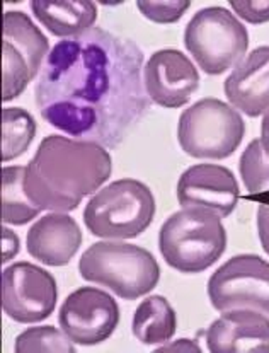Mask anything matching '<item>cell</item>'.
<instances>
[{
  "label": "cell",
  "mask_w": 269,
  "mask_h": 353,
  "mask_svg": "<svg viewBox=\"0 0 269 353\" xmlns=\"http://www.w3.org/2000/svg\"><path fill=\"white\" fill-rule=\"evenodd\" d=\"M230 7L237 16L250 24H264L269 23V0H256V2H235L232 0Z\"/></svg>",
  "instance_id": "cell-24"
},
{
  "label": "cell",
  "mask_w": 269,
  "mask_h": 353,
  "mask_svg": "<svg viewBox=\"0 0 269 353\" xmlns=\"http://www.w3.org/2000/svg\"><path fill=\"white\" fill-rule=\"evenodd\" d=\"M155 215V198L145 183L123 178L96 192L84 210L89 232L103 239H133Z\"/></svg>",
  "instance_id": "cell-5"
},
{
  "label": "cell",
  "mask_w": 269,
  "mask_h": 353,
  "mask_svg": "<svg viewBox=\"0 0 269 353\" xmlns=\"http://www.w3.org/2000/svg\"><path fill=\"white\" fill-rule=\"evenodd\" d=\"M140 12L147 19L153 21L159 24H172L177 23L186 10L191 7L189 0H167V2H150V0H138L136 2Z\"/></svg>",
  "instance_id": "cell-23"
},
{
  "label": "cell",
  "mask_w": 269,
  "mask_h": 353,
  "mask_svg": "<svg viewBox=\"0 0 269 353\" xmlns=\"http://www.w3.org/2000/svg\"><path fill=\"white\" fill-rule=\"evenodd\" d=\"M143 84L150 99L169 110L189 103L200 88V72L179 50L164 48L150 55L143 67Z\"/></svg>",
  "instance_id": "cell-13"
},
{
  "label": "cell",
  "mask_w": 269,
  "mask_h": 353,
  "mask_svg": "<svg viewBox=\"0 0 269 353\" xmlns=\"http://www.w3.org/2000/svg\"><path fill=\"white\" fill-rule=\"evenodd\" d=\"M208 297L217 311L254 309L269 318V263L257 254H237L208 280Z\"/></svg>",
  "instance_id": "cell-9"
},
{
  "label": "cell",
  "mask_w": 269,
  "mask_h": 353,
  "mask_svg": "<svg viewBox=\"0 0 269 353\" xmlns=\"http://www.w3.org/2000/svg\"><path fill=\"white\" fill-rule=\"evenodd\" d=\"M155 352L157 353H160V352H195V353H202V348L196 345V341L181 338V340L174 341V343H169V345H166V347H159Z\"/></svg>",
  "instance_id": "cell-27"
},
{
  "label": "cell",
  "mask_w": 269,
  "mask_h": 353,
  "mask_svg": "<svg viewBox=\"0 0 269 353\" xmlns=\"http://www.w3.org/2000/svg\"><path fill=\"white\" fill-rule=\"evenodd\" d=\"M239 171L242 183L254 200L269 194V139L252 140L240 156Z\"/></svg>",
  "instance_id": "cell-21"
},
{
  "label": "cell",
  "mask_w": 269,
  "mask_h": 353,
  "mask_svg": "<svg viewBox=\"0 0 269 353\" xmlns=\"http://www.w3.org/2000/svg\"><path fill=\"white\" fill-rule=\"evenodd\" d=\"M36 19L53 36L68 39L91 31L98 19V6L87 0H63V2H45L33 0L30 3Z\"/></svg>",
  "instance_id": "cell-17"
},
{
  "label": "cell",
  "mask_w": 269,
  "mask_h": 353,
  "mask_svg": "<svg viewBox=\"0 0 269 353\" xmlns=\"http://www.w3.org/2000/svg\"><path fill=\"white\" fill-rule=\"evenodd\" d=\"M19 253V237L7 229L6 225L2 227V263L10 261L16 254Z\"/></svg>",
  "instance_id": "cell-26"
},
{
  "label": "cell",
  "mask_w": 269,
  "mask_h": 353,
  "mask_svg": "<svg viewBox=\"0 0 269 353\" xmlns=\"http://www.w3.org/2000/svg\"><path fill=\"white\" fill-rule=\"evenodd\" d=\"M78 272L85 282L106 287L125 301L152 292L160 280V266L150 251L121 241H99L84 251Z\"/></svg>",
  "instance_id": "cell-3"
},
{
  "label": "cell",
  "mask_w": 269,
  "mask_h": 353,
  "mask_svg": "<svg viewBox=\"0 0 269 353\" xmlns=\"http://www.w3.org/2000/svg\"><path fill=\"white\" fill-rule=\"evenodd\" d=\"M184 45L204 74L220 75L242 62L249 32L225 7H204L186 26Z\"/></svg>",
  "instance_id": "cell-7"
},
{
  "label": "cell",
  "mask_w": 269,
  "mask_h": 353,
  "mask_svg": "<svg viewBox=\"0 0 269 353\" xmlns=\"http://www.w3.org/2000/svg\"><path fill=\"white\" fill-rule=\"evenodd\" d=\"M135 41L92 28L62 39L34 85L43 120L75 140L114 149L150 108Z\"/></svg>",
  "instance_id": "cell-1"
},
{
  "label": "cell",
  "mask_w": 269,
  "mask_h": 353,
  "mask_svg": "<svg viewBox=\"0 0 269 353\" xmlns=\"http://www.w3.org/2000/svg\"><path fill=\"white\" fill-rule=\"evenodd\" d=\"M58 323L74 343L92 347L114 333L120 324V305L107 292L80 287L63 301Z\"/></svg>",
  "instance_id": "cell-11"
},
{
  "label": "cell",
  "mask_w": 269,
  "mask_h": 353,
  "mask_svg": "<svg viewBox=\"0 0 269 353\" xmlns=\"http://www.w3.org/2000/svg\"><path fill=\"white\" fill-rule=\"evenodd\" d=\"M240 188L234 172L218 164H195L177 181V201L182 208L206 210L220 219L235 210Z\"/></svg>",
  "instance_id": "cell-12"
},
{
  "label": "cell",
  "mask_w": 269,
  "mask_h": 353,
  "mask_svg": "<svg viewBox=\"0 0 269 353\" xmlns=\"http://www.w3.org/2000/svg\"><path fill=\"white\" fill-rule=\"evenodd\" d=\"M259 201V208H257V232H259L261 244L263 250L269 254V196L257 198Z\"/></svg>",
  "instance_id": "cell-25"
},
{
  "label": "cell",
  "mask_w": 269,
  "mask_h": 353,
  "mask_svg": "<svg viewBox=\"0 0 269 353\" xmlns=\"http://www.w3.org/2000/svg\"><path fill=\"white\" fill-rule=\"evenodd\" d=\"M58 299L55 276L28 261L2 272V307L12 321L33 324L53 314Z\"/></svg>",
  "instance_id": "cell-10"
},
{
  "label": "cell",
  "mask_w": 269,
  "mask_h": 353,
  "mask_svg": "<svg viewBox=\"0 0 269 353\" xmlns=\"http://www.w3.org/2000/svg\"><path fill=\"white\" fill-rule=\"evenodd\" d=\"M204 336L211 353H268L269 318L254 309H230L210 324Z\"/></svg>",
  "instance_id": "cell-14"
},
{
  "label": "cell",
  "mask_w": 269,
  "mask_h": 353,
  "mask_svg": "<svg viewBox=\"0 0 269 353\" xmlns=\"http://www.w3.org/2000/svg\"><path fill=\"white\" fill-rule=\"evenodd\" d=\"M16 353H74V341L53 326L28 327L16 338Z\"/></svg>",
  "instance_id": "cell-22"
},
{
  "label": "cell",
  "mask_w": 269,
  "mask_h": 353,
  "mask_svg": "<svg viewBox=\"0 0 269 353\" xmlns=\"http://www.w3.org/2000/svg\"><path fill=\"white\" fill-rule=\"evenodd\" d=\"M26 168L10 165L2 169V222L10 225H24L38 217L41 208L28 196Z\"/></svg>",
  "instance_id": "cell-19"
},
{
  "label": "cell",
  "mask_w": 269,
  "mask_h": 353,
  "mask_svg": "<svg viewBox=\"0 0 269 353\" xmlns=\"http://www.w3.org/2000/svg\"><path fill=\"white\" fill-rule=\"evenodd\" d=\"M175 311L162 295H150L140 302L131 319V331L143 345L169 343L175 334Z\"/></svg>",
  "instance_id": "cell-18"
},
{
  "label": "cell",
  "mask_w": 269,
  "mask_h": 353,
  "mask_svg": "<svg viewBox=\"0 0 269 353\" xmlns=\"http://www.w3.org/2000/svg\"><path fill=\"white\" fill-rule=\"evenodd\" d=\"M268 196H269V194H268Z\"/></svg>",
  "instance_id": "cell-29"
},
{
  "label": "cell",
  "mask_w": 269,
  "mask_h": 353,
  "mask_svg": "<svg viewBox=\"0 0 269 353\" xmlns=\"http://www.w3.org/2000/svg\"><path fill=\"white\" fill-rule=\"evenodd\" d=\"M36 135L34 118L23 108L2 110V162L23 156Z\"/></svg>",
  "instance_id": "cell-20"
},
{
  "label": "cell",
  "mask_w": 269,
  "mask_h": 353,
  "mask_svg": "<svg viewBox=\"0 0 269 353\" xmlns=\"http://www.w3.org/2000/svg\"><path fill=\"white\" fill-rule=\"evenodd\" d=\"M82 232L75 219L63 212H50L28 230V253L48 266H65L77 254Z\"/></svg>",
  "instance_id": "cell-16"
},
{
  "label": "cell",
  "mask_w": 269,
  "mask_h": 353,
  "mask_svg": "<svg viewBox=\"0 0 269 353\" xmlns=\"http://www.w3.org/2000/svg\"><path fill=\"white\" fill-rule=\"evenodd\" d=\"M227 99L237 111L256 118L269 110V46L252 50L235 65L224 84Z\"/></svg>",
  "instance_id": "cell-15"
},
{
  "label": "cell",
  "mask_w": 269,
  "mask_h": 353,
  "mask_svg": "<svg viewBox=\"0 0 269 353\" xmlns=\"http://www.w3.org/2000/svg\"><path fill=\"white\" fill-rule=\"evenodd\" d=\"M261 135L269 139V110L264 113L263 123H261Z\"/></svg>",
  "instance_id": "cell-28"
},
{
  "label": "cell",
  "mask_w": 269,
  "mask_h": 353,
  "mask_svg": "<svg viewBox=\"0 0 269 353\" xmlns=\"http://www.w3.org/2000/svg\"><path fill=\"white\" fill-rule=\"evenodd\" d=\"M113 161L106 147L65 135L41 140L26 165L28 196L41 210L74 212L85 196L111 178Z\"/></svg>",
  "instance_id": "cell-2"
},
{
  "label": "cell",
  "mask_w": 269,
  "mask_h": 353,
  "mask_svg": "<svg viewBox=\"0 0 269 353\" xmlns=\"http://www.w3.org/2000/svg\"><path fill=\"white\" fill-rule=\"evenodd\" d=\"M50 55L48 38L23 10L2 16V101H12L41 74Z\"/></svg>",
  "instance_id": "cell-8"
},
{
  "label": "cell",
  "mask_w": 269,
  "mask_h": 353,
  "mask_svg": "<svg viewBox=\"0 0 269 353\" xmlns=\"http://www.w3.org/2000/svg\"><path fill=\"white\" fill-rule=\"evenodd\" d=\"M244 135L242 114L215 97L200 99L179 117V145L196 159H227L239 149Z\"/></svg>",
  "instance_id": "cell-6"
},
{
  "label": "cell",
  "mask_w": 269,
  "mask_h": 353,
  "mask_svg": "<svg viewBox=\"0 0 269 353\" xmlns=\"http://www.w3.org/2000/svg\"><path fill=\"white\" fill-rule=\"evenodd\" d=\"M159 250L171 268L202 273L227 250V229L211 212L182 208L160 227Z\"/></svg>",
  "instance_id": "cell-4"
}]
</instances>
